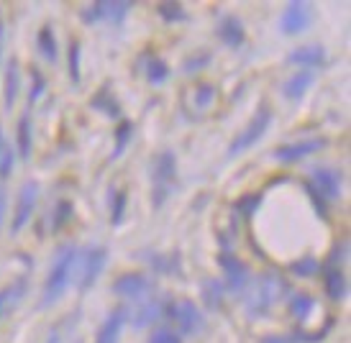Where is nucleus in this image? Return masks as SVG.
Segmentation results:
<instances>
[{"mask_svg": "<svg viewBox=\"0 0 351 343\" xmlns=\"http://www.w3.org/2000/svg\"><path fill=\"white\" fill-rule=\"evenodd\" d=\"M80 264V249L77 246H67L62 249V254L57 256V262L51 266L49 277H47V285H44V294H41V307H49L54 305L67 292L72 275H75V266Z\"/></svg>", "mask_w": 351, "mask_h": 343, "instance_id": "f257e3e1", "label": "nucleus"}, {"mask_svg": "<svg viewBox=\"0 0 351 343\" xmlns=\"http://www.w3.org/2000/svg\"><path fill=\"white\" fill-rule=\"evenodd\" d=\"M175 179H177V159L172 151H162L159 157L154 159V207H162L165 200L169 197V192L175 190Z\"/></svg>", "mask_w": 351, "mask_h": 343, "instance_id": "f03ea898", "label": "nucleus"}, {"mask_svg": "<svg viewBox=\"0 0 351 343\" xmlns=\"http://www.w3.org/2000/svg\"><path fill=\"white\" fill-rule=\"evenodd\" d=\"M269 123H272V110L267 108V105H262V108L256 110V116L252 118V123L234 138V144L228 149V157H236V154H241L246 149H252L254 144H259V138L267 134Z\"/></svg>", "mask_w": 351, "mask_h": 343, "instance_id": "7ed1b4c3", "label": "nucleus"}, {"mask_svg": "<svg viewBox=\"0 0 351 343\" xmlns=\"http://www.w3.org/2000/svg\"><path fill=\"white\" fill-rule=\"evenodd\" d=\"M343 256H346V244H339L333 249L331 259L318 269L323 275V285H326V292H328L331 300H341L346 294V277H343L341 264H339V259H343Z\"/></svg>", "mask_w": 351, "mask_h": 343, "instance_id": "20e7f679", "label": "nucleus"}, {"mask_svg": "<svg viewBox=\"0 0 351 343\" xmlns=\"http://www.w3.org/2000/svg\"><path fill=\"white\" fill-rule=\"evenodd\" d=\"M128 10H131V3H126V0H103V3H93V5L82 10V21L85 23H113V26H121Z\"/></svg>", "mask_w": 351, "mask_h": 343, "instance_id": "39448f33", "label": "nucleus"}, {"mask_svg": "<svg viewBox=\"0 0 351 343\" xmlns=\"http://www.w3.org/2000/svg\"><path fill=\"white\" fill-rule=\"evenodd\" d=\"M285 292V285L280 282V277L274 275H264L256 287L252 290V297H249V307H252V313H267L269 307H272L274 300H280V294Z\"/></svg>", "mask_w": 351, "mask_h": 343, "instance_id": "423d86ee", "label": "nucleus"}, {"mask_svg": "<svg viewBox=\"0 0 351 343\" xmlns=\"http://www.w3.org/2000/svg\"><path fill=\"white\" fill-rule=\"evenodd\" d=\"M313 21V5L308 0H293L287 8H285L282 18H280V31L285 36H295L311 26Z\"/></svg>", "mask_w": 351, "mask_h": 343, "instance_id": "0eeeda50", "label": "nucleus"}, {"mask_svg": "<svg viewBox=\"0 0 351 343\" xmlns=\"http://www.w3.org/2000/svg\"><path fill=\"white\" fill-rule=\"evenodd\" d=\"M169 318L177 323V331L182 335L197 333L200 325H203V318H200L197 305L190 303V300H177V303L169 305Z\"/></svg>", "mask_w": 351, "mask_h": 343, "instance_id": "6e6552de", "label": "nucleus"}, {"mask_svg": "<svg viewBox=\"0 0 351 343\" xmlns=\"http://www.w3.org/2000/svg\"><path fill=\"white\" fill-rule=\"evenodd\" d=\"M106 262L108 251L103 246H93L90 251H85V256H82V275H80V292H88L90 287L98 282V277L106 269Z\"/></svg>", "mask_w": 351, "mask_h": 343, "instance_id": "1a4fd4ad", "label": "nucleus"}, {"mask_svg": "<svg viewBox=\"0 0 351 343\" xmlns=\"http://www.w3.org/2000/svg\"><path fill=\"white\" fill-rule=\"evenodd\" d=\"M323 147H326V138H305V141H295V144H285V147L274 149V159L282 164H295V162L321 151Z\"/></svg>", "mask_w": 351, "mask_h": 343, "instance_id": "9d476101", "label": "nucleus"}, {"mask_svg": "<svg viewBox=\"0 0 351 343\" xmlns=\"http://www.w3.org/2000/svg\"><path fill=\"white\" fill-rule=\"evenodd\" d=\"M36 197H39V187L34 182H26L19 192V203H16V213H13V223H10V233H19L21 228L29 223L36 207Z\"/></svg>", "mask_w": 351, "mask_h": 343, "instance_id": "9b49d317", "label": "nucleus"}, {"mask_svg": "<svg viewBox=\"0 0 351 343\" xmlns=\"http://www.w3.org/2000/svg\"><path fill=\"white\" fill-rule=\"evenodd\" d=\"M313 187L323 200H333L341 192V172L333 167H315L313 169Z\"/></svg>", "mask_w": 351, "mask_h": 343, "instance_id": "f8f14e48", "label": "nucleus"}, {"mask_svg": "<svg viewBox=\"0 0 351 343\" xmlns=\"http://www.w3.org/2000/svg\"><path fill=\"white\" fill-rule=\"evenodd\" d=\"M221 264H223V275H226V290L244 292L246 285H249V269L244 266V262H239L234 254L223 251L221 254Z\"/></svg>", "mask_w": 351, "mask_h": 343, "instance_id": "ddd939ff", "label": "nucleus"}, {"mask_svg": "<svg viewBox=\"0 0 351 343\" xmlns=\"http://www.w3.org/2000/svg\"><path fill=\"white\" fill-rule=\"evenodd\" d=\"M113 292L121 294V297H126V300H141V297L149 292V279L144 275H136V272L121 275L116 279Z\"/></svg>", "mask_w": 351, "mask_h": 343, "instance_id": "4468645a", "label": "nucleus"}, {"mask_svg": "<svg viewBox=\"0 0 351 343\" xmlns=\"http://www.w3.org/2000/svg\"><path fill=\"white\" fill-rule=\"evenodd\" d=\"M218 36L223 41L226 47H231V49H239V47H244L246 41V34H244V26H241V21L236 18V16H223V18L218 21Z\"/></svg>", "mask_w": 351, "mask_h": 343, "instance_id": "2eb2a0df", "label": "nucleus"}, {"mask_svg": "<svg viewBox=\"0 0 351 343\" xmlns=\"http://www.w3.org/2000/svg\"><path fill=\"white\" fill-rule=\"evenodd\" d=\"M128 320V307H118L106 318L103 328L98 331V343H118L121 338V331Z\"/></svg>", "mask_w": 351, "mask_h": 343, "instance_id": "dca6fc26", "label": "nucleus"}, {"mask_svg": "<svg viewBox=\"0 0 351 343\" xmlns=\"http://www.w3.org/2000/svg\"><path fill=\"white\" fill-rule=\"evenodd\" d=\"M326 59V51L318 44H305V47H298L295 51H290L287 62L295 64V67H318Z\"/></svg>", "mask_w": 351, "mask_h": 343, "instance_id": "f3484780", "label": "nucleus"}, {"mask_svg": "<svg viewBox=\"0 0 351 343\" xmlns=\"http://www.w3.org/2000/svg\"><path fill=\"white\" fill-rule=\"evenodd\" d=\"M187 95H193V98H187V108H195L197 116H203L205 110L213 105L215 100V90L213 85H205V82H195L193 88H190V92Z\"/></svg>", "mask_w": 351, "mask_h": 343, "instance_id": "a211bd4d", "label": "nucleus"}, {"mask_svg": "<svg viewBox=\"0 0 351 343\" xmlns=\"http://www.w3.org/2000/svg\"><path fill=\"white\" fill-rule=\"evenodd\" d=\"M19 88H21L19 62H16V59H10L8 69H5V90H3V98H5V110L13 108V103H16V95H19Z\"/></svg>", "mask_w": 351, "mask_h": 343, "instance_id": "6ab92c4d", "label": "nucleus"}, {"mask_svg": "<svg viewBox=\"0 0 351 343\" xmlns=\"http://www.w3.org/2000/svg\"><path fill=\"white\" fill-rule=\"evenodd\" d=\"M313 85V75L311 72H298V75H293V77L285 82V98L287 100H300L305 92H308V88Z\"/></svg>", "mask_w": 351, "mask_h": 343, "instance_id": "aec40b11", "label": "nucleus"}, {"mask_svg": "<svg viewBox=\"0 0 351 343\" xmlns=\"http://www.w3.org/2000/svg\"><path fill=\"white\" fill-rule=\"evenodd\" d=\"M36 49H39V54L47 62H57L59 57V49H57V36H54V29L51 26H44V29L39 31V36H36Z\"/></svg>", "mask_w": 351, "mask_h": 343, "instance_id": "412c9836", "label": "nucleus"}, {"mask_svg": "<svg viewBox=\"0 0 351 343\" xmlns=\"http://www.w3.org/2000/svg\"><path fill=\"white\" fill-rule=\"evenodd\" d=\"M26 294V282H16V285H8L0 290V318L8 315L16 305L21 303V297Z\"/></svg>", "mask_w": 351, "mask_h": 343, "instance_id": "4be33fe9", "label": "nucleus"}, {"mask_svg": "<svg viewBox=\"0 0 351 343\" xmlns=\"http://www.w3.org/2000/svg\"><path fill=\"white\" fill-rule=\"evenodd\" d=\"M19 154H21V159L31 157V118H29V113L19 120Z\"/></svg>", "mask_w": 351, "mask_h": 343, "instance_id": "5701e85b", "label": "nucleus"}, {"mask_svg": "<svg viewBox=\"0 0 351 343\" xmlns=\"http://www.w3.org/2000/svg\"><path fill=\"white\" fill-rule=\"evenodd\" d=\"M203 297H205V305L210 310H218L221 303H223V285H218L215 279H208L203 287Z\"/></svg>", "mask_w": 351, "mask_h": 343, "instance_id": "b1692460", "label": "nucleus"}, {"mask_svg": "<svg viewBox=\"0 0 351 343\" xmlns=\"http://www.w3.org/2000/svg\"><path fill=\"white\" fill-rule=\"evenodd\" d=\"M131 134H134L131 120H121L116 128V149H113V157H121V154H123V149H126L128 141H131Z\"/></svg>", "mask_w": 351, "mask_h": 343, "instance_id": "393cba45", "label": "nucleus"}, {"mask_svg": "<svg viewBox=\"0 0 351 343\" xmlns=\"http://www.w3.org/2000/svg\"><path fill=\"white\" fill-rule=\"evenodd\" d=\"M147 77L152 85H162V82H167V77H169V67H167L162 59H152L147 67Z\"/></svg>", "mask_w": 351, "mask_h": 343, "instance_id": "a878e982", "label": "nucleus"}, {"mask_svg": "<svg viewBox=\"0 0 351 343\" xmlns=\"http://www.w3.org/2000/svg\"><path fill=\"white\" fill-rule=\"evenodd\" d=\"M311 307H313V297L311 294H295L293 297V303H290V310H293L295 318H300V320H305L308 318V313H311Z\"/></svg>", "mask_w": 351, "mask_h": 343, "instance_id": "bb28decb", "label": "nucleus"}, {"mask_svg": "<svg viewBox=\"0 0 351 343\" xmlns=\"http://www.w3.org/2000/svg\"><path fill=\"white\" fill-rule=\"evenodd\" d=\"M123 213H126V190H118L113 195V205H110V223L118 226L123 220Z\"/></svg>", "mask_w": 351, "mask_h": 343, "instance_id": "cd10ccee", "label": "nucleus"}, {"mask_svg": "<svg viewBox=\"0 0 351 343\" xmlns=\"http://www.w3.org/2000/svg\"><path fill=\"white\" fill-rule=\"evenodd\" d=\"M156 10H159V16H162L167 23H175V21L185 18V8H182L180 3H162Z\"/></svg>", "mask_w": 351, "mask_h": 343, "instance_id": "c85d7f7f", "label": "nucleus"}, {"mask_svg": "<svg viewBox=\"0 0 351 343\" xmlns=\"http://www.w3.org/2000/svg\"><path fill=\"white\" fill-rule=\"evenodd\" d=\"M93 105H95L98 110H103V113H108V116H113V118L118 116V100H113V98L106 100V90L93 98Z\"/></svg>", "mask_w": 351, "mask_h": 343, "instance_id": "c756f323", "label": "nucleus"}, {"mask_svg": "<svg viewBox=\"0 0 351 343\" xmlns=\"http://www.w3.org/2000/svg\"><path fill=\"white\" fill-rule=\"evenodd\" d=\"M69 77L75 85H80V44L72 41L69 44Z\"/></svg>", "mask_w": 351, "mask_h": 343, "instance_id": "7c9ffc66", "label": "nucleus"}, {"mask_svg": "<svg viewBox=\"0 0 351 343\" xmlns=\"http://www.w3.org/2000/svg\"><path fill=\"white\" fill-rule=\"evenodd\" d=\"M149 343H180V335L172 328H156Z\"/></svg>", "mask_w": 351, "mask_h": 343, "instance_id": "2f4dec72", "label": "nucleus"}, {"mask_svg": "<svg viewBox=\"0 0 351 343\" xmlns=\"http://www.w3.org/2000/svg\"><path fill=\"white\" fill-rule=\"evenodd\" d=\"M156 313H159V307H156V305H144V307H138V318H134V323L136 325L152 323V320L156 318Z\"/></svg>", "mask_w": 351, "mask_h": 343, "instance_id": "473e14b6", "label": "nucleus"}, {"mask_svg": "<svg viewBox=\"0 0 351 343\" xmlns=\"http://www.w3.org/2000/svg\"><path fill=\"white\" fill-rule=\"evenodd\" d=\"M10 169H13V149H5L0 151V177H8Z\"/></svg>", "mask_w": 351, "mask_h": 343, "instance_id": "72a5a7b5", "label": "nucleus"}, {"mask_svg": "<svg viewBox=\"0 0 351 343\" xmlns=\"http://www.w3.org/2000/svg\"><path fill=\"white\" fill-rule=\"evenodd\" d=\"M34 79H36V85L31 88V95H29V103H31V105H34V103L39 100V95L44 92V88H47V82H44V77H41L39 72H34Z\"/></svg>", "mask_w": 351, "mask_h": 343, "instance_id": "f704fd0d", "label": "nucleus"}, {"mask_svg": "<svg viewBox=\"0 0 351 343\" xmlns=\"http://www.w3.org/2000/svg\"><path fill=\"white\" fill-rule=\"evenodd\" d=\"M69 216V203H59L57 205V216H54V231H59V228L64 226V218Z\"/></svg>", "mask_w": 351, "mask_h": 343, "instance_id": "c9c22d12", "label": "nucleus"}, {"mask_svg": "<svg viewBox=\"0 0 351 343\" xmlns=\"http://www.w3.org/2000/svg\"><path fill=\"white\" fill-rule=\"evenodd\" d=\"M318 269H321V266L315 264L313 259H308V262H302V264L295 266V272H298V275H313V272H318Z\"/></svg>", "mask_w": 351, "mask_h": 343, "instance_id": "e433bc0d", "label": "nucleus"}, {"mask_svg": "<svg viewBox=\"0 0 351 343\" xmlns=\"http://www.w3.org/2000/svg\"><path fill=\"white\" fill-rule=\"evenodd\" d=\"M5 203H8V197H5V187L0 185V223H3V216H5Z\"/></svg>", "mask_w": 351, "mask_h": 343, "instance_id": "4c0bfd02", "label": "nucleus"}, {"mask_svg": "<svg viewBox=\"0 0 351 343\" xmlns=\"http://www.w3.org/2000/svg\"><path fill=\"white\" fill-rule=\"evenodd\" d=\"M262 343H285V338H280V335H272V338H264Z\"/></svg>", "mask_w": 351, "mask_h": 343, "instance_id": "58836bf2", "label": "nucleus"}, {"mask_svg": "<svg viewBox=\"0 0 351 343\" xmlns=\"http://www.w3.org/2000/svg\"><path fill=\"white\" fill-rule=\"evenodd\" d=\"M0 51H3V21H0Z\"/></svg>", "mask_w": 351, "mask_h": 343, "instance_id": "ea45409f", "label": "nucleus"}, {"mask_svg": "<svg viewBox=\"0 0 351 343\" xmlns=\"http://www.w3.org/2000/svg\"><path fill=\"white\" fill-rule=\"evenodd\" d=\"M0 151H3V128H0Z\"/></svg>", "mask_w": 351, "mask_h": 343, "instance_id": "a19ab883", "label": "nucleus"}]
</instances>
